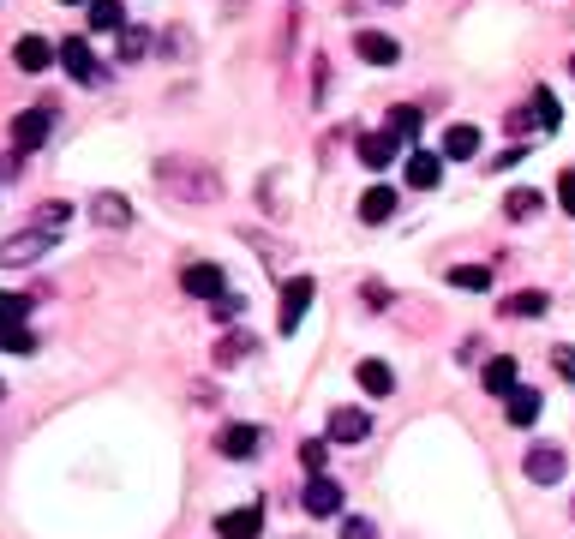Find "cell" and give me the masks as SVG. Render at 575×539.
<instances>
[{"label": "cell", "mask_w": 575, "mask_h": 539, "mask_svg": "<svg viewBox=\"0 0 575 539\" xmlns=\"http://www.w3.org/2000/svg\"><path fill=\"white\" fill-rule=\"evenodd\" d=\"M156 174H162V186H168L174 198H216V192H222V180H216L210 168H186L180 156H168Z\"/></svg>", "instance_id": "6da1fadb"}, {"label": "cell", "mask_w": 575, "mask_h": 539, "mask_svg": "<svg viewBox=\"0 0 575 539\" xmlns=\"http://www.w3.org/2000/svg\"><path fill=\"white\" fill-rule=\"evenodd\" d=\"M522 474H528L534 486H558V480L570 474V450H564V444H534L528 462H522Z\"/></svg>", "instance_id": "7a4b0ae2"}, {"label": "cell", "mask_w": 575, "mask_h": 539, "mask_svg": "<svg viewBox=\"0 0 575 539\" xmlns=\"http://www.w3.org/2000/svg\"><path fill=\"white\" fill-rule=\"evenodd\" d=\"M48 132H54V108H24V114H12V144H18V156L42 150Z\"/></svg>", "instance_id": "3957f363"}, {"label": "cell", "mask_w": 575, "mask_h": 539, "mask_svg": "<svg viewBox=\"0 0 575 539\" xmlns=\"http://www.w3.org/2000/svg\"><path fill=\"white\" fill-rule=\"evenodd\" d=\"M36 258H48V228H30V234L0 240V270H24V264H36Z\"/></svg>", "instance_id": "277c9868"}, {"label": "cell", "mask_w": 575, "mask_h": 539, "mask_svg": "<svg viewBox=\"0 0 575 539\" xmlns=\"http://www.w3.org/2000/svg\"><path fill=\"white\" fill-rule=\"evenodd\" d=\"M312 294H318V282H312V276H294V282L282 288V336H294V330L306 324V312H312Z\"/></svg>", "instance_id": "5b68a950"}, {"label": "cell", "mask_w": 575, "mask_h": 539, "mask_svg": "<svg viewBox=\"0 0 575 539\" xmlns=\"http://www.w3.org/2000/svg\"><path fill=\"white\" fill-rule=\"evenodd\" d=\"M354 54H360L366 66H396V60H402V42L384 36V30H354Z\"/></svg>", "instance_id": "8992f818"}, {"label": "cell", "mask_w": 575, "mask_h": 539, "mask_svg": "<svg viewBox=\"0 0 575 539\" xmlns=\"http://www.w3.org/2000/svg\"><path fill=\"white\" fill-rule=\"evenodd\" d=\"M396 156H402V138H396L390 126H384V132H366V138H360V168L384 174V168H390Z\"/></svg>", "instance_id": "52a82bcc"}, {"label": "cell", "mask_w": 575, "mask_h": 539, "mask_svg": "<svg viewBox=\"0 0 575 539\" xmlns=\"http://www.w3.org/2000/svg\"><path fill=\"white\" fill-rule=\"evenodd\" d=\"M300 504H306V516H342V486L330 474H312L306 492H300Z\"/></svg>", "instance_id": "ba28073f"}, {"label": "cell", "mask_w": 575, "mask_h": 539, "mask_svg": "<svg viewBox=\"0 0 575 539\" xmlns=\"http://www.w3.org/2000/svg\"><path fill=\"white\" fill-rule=\"evenodd\" d=\"M54 60H60V48L48 36H18V48H12V66L18 72H48Z\"/></svg>", "instance_id": "9c48e42d"}, {"label": "cell", "mask_w": 575, "mask_h": 539, "mask_svg": "<svg viewBox=\"0 0 575 539\" xmlns=\"http://www.w3.org/2000/svg\"><path fill=\"white\" fill-rule=\"evenodd\" d=\"M60 66H66L72 84H96V54H90L84 36H66V42H60Z\"/></svg>", "instance_id": "30bf717a"}, {"label": "cell", "mask_w": 575, "mask_h": 539, "mask_svg": "<svg viewBox=\"0 0 575 539\" xmlns=\"http://www.w3.org/2000/svg\"><path fill=\"white\" fill-rule=\"evenodd\" d=\"M258 534H264V504H246V510L216 516V539H258Z\"/></svg>", "instance_id": "8fae6325"}, {"label": "cell", "mask_w": 575, "mask_h": 539, "mask_svg": "<svg viewBox=\"0 0 575 539\" xmlns=\"http://www.w3.org/2000/svg\"><path fill=\"white\" fill-rule=\"evenodd\" d=\"M372 432V414L366 408H336L330 414V444H360Z\"/></svg>", "instance_id": "7c38bea8"}, {"label": "cell", "mask_w": 575, "mask_h": 539, "mask_svg": "<svg viewBox=\"0 0 575 539\" xmlns=\"http://www.w3.org/2000/svg\"><path fill=\"white\" fill-rule=\"evenodd\" d=\"M258 444H264V432H258V426H228V432L216 438V450H222L228 462H252V456H258Z\"/></svg>", "instance_id": "4fadbf2b"}, {"label": "cell", "mask_w": 575, "mask_h": 539, "mask_svg": "<svg viewBox=\"0 0 575 539\" xmlns=\"http://www.w3.org/2000/svg\"><path fill=\"white\" fill-rule=\"evenodd\" d=\"M444 180V156H432V150H408V186L414 192H432Z\"/></svg>", "instance_id": "5bb4252c"}, {"label": "cell", "mask_w": 575, "mask_h": 539, "mask_svg": "<svg viewBox=\"0 0 575 539\" xmlns=\"http://www.w3.org/2000/svg\"><path fill=\"white\" fill-rule=\"evenodd\" d=\"M396 204H402L396 186H372V192L360 198V222H366V228H384V222L396 216Z\"/></svg>", "instance_id": "9a60e30c"}, {"label": "cell", "mask_w": 575, "mask_h": 539, "mask_svg": "<svg viewBox=\"0 0 575 539\" xmlns=\"http://www.w3.org/2000/svg\"><path fill=\"white\" fill-rule=\"evenodd\" d=\"M180 288H186L192 300H216V294H222V270H216V264H186V270H180Z\"/></svg>", "instance_id": "2e32d148"}, {"label": "cell", "mask_w": 575, "mask_h": 539, "mask_svg": "<svg viewBox=\"0 0 575 539\" xmlns=\"http://www.w3.org/2000/svg\"><path fill=\"white\" fill-rule=\"evenodd\" d=\"M90 216H96L102 228H132V204H126L120 192H96V198H90Z\"/></svg>", "instance_id": "e0dca14e"}, {"label": "cell", "mask_w": 575, "mask_h": 539, "mask_svg": "<svg viewBox=\"0 0 575 539\" xmlns=\"http://www.w3.org/2000/svg\"><path fill=\"white\" fill-rule=\"evenodd\" d=\"M540 408H546V402H540V390H522V384H516V390L504 396V420H510V426H534V420H540Z\"/></svg>", "instance_id": "ac0fdd59"}, {"label": "cell", "mask_w": 575, "mask_h": 539, "mask_svg": "<svg viewBox=\"0 0 575 539\" xmlns=\"http://www.w3.org/2000/svg\"><path fill=\"white\" fill-rule=\"evenodd\" d=\"M480 156V126H450L444 132V162H474Z\"/></svg>", "instance_id": "d6986e66"}, {"label": "cell", "mask_w": 575, "mask_h": 539, "mask_svg": "<svg viewBox=\"0 0 575 539\" xmlns=\"http://www.w3.org/2000/svg\"><path fill=\"white\" fill-rule=\"evenodd\" d=\"M546 312H552V294L546 288H522V294L504 300V318H546Z\"/></svg>", "instance_id": "ffe728a7"}, {"label": "cell", "mask_w": 575, "mask_h": 539, "mask_svg": "<svg viewBox=\"0 0 575 539\" xmlns=\"http://www.w3.org/2000/svg\"><path fill=\"white\" fill-rule=\"evenodd\" d=\"M354 384H360L366 396H390V390H396V372H390L384 360H360V366H354Z\"/></svg>", "instance_id": "44dd1931"}, {"label": "cell", "mask_w": 575, "mask_h": 539, "mask_svg": "<svg viewBox=\"0 0 575 539\" xmlns=\"http://www.w3.org/2000/svg\"><path fill=\"white\" fill-rule=\"evenodd\" d=\"M540 210H546V198H540L534 186H516V192L504 198V216H510V222H528V216H540Z\"/></svg>", "instance_id": "7402d4cb"}, {"label": "cell", "mask_w": 575, "mask_h": 539, "mask_svg": "<svg viewBox=\"0 0 575 539\" xmlns=\"http://www.w3.org/2000/svg\"><path fill=\"white\" fill-rule=\"evenodd\" d=\"M444 282H450V288H468V294H486V288H492V270H486V264H450Z\"/></svg>", "instance_id": "603a6c76"}, {"label": "cell", "mask_w": 575, "mask_h": 539, "mask_svg": "<svg viewBox=\"0 0 575 539\" xmlns=\"http://www.w3.org/2000/svg\"><path fill=\"white\" fill-rule=\"evenodd\" d=\"M516 378H522V372H516V360H510V354L486 360V390H492V396H510V390H516Z\"/></svg>", "instance_id": "cb8c5ba5"}, {"label": "cell", "mask_w": 575, "mask_h": 539, "mask_svg": "<svg viewBox=\"0 0 575 539\" xmlns=\"http://www.w3.org/2000/svg\"><path fill=\"white\" fill-rule=\"evenodd\" d=\"M90 30H126V6L120 0H90Z\"/></svg>", "instance_id": "d4e9b609"}, {"label": "cell", "mask_w": 575, "mask_h": 539, "mask_svg": "<svg viewBox=\"0 0 575 539\" xmlns=\"http://www.w3.org/2000/svg\"><path fill=\"white\" fill-rule=\"evenodd\" d=\"M390 132L408 144V138H420V108L414 102H402V108H390Z\"/></svg>", "instance_id": "484cf974"}, {"label": "cell", "mask_w": 575, "mask_h": 539, "mask_svg": "<svg viewBox=\"0 0 575 539\" xmlns=\"http://www.w3.org/2000/svg\"><path fill=\"white\" fill-rule=\"evenodd\" d=\"M246 354H258V342H252V336H228V342L216 348V366H240Z\"/></svg>", "instance_id": "4316f807"}, {"label": "cell", "mask_w": 575, "mask_h": 539, "mask_svg": "<svg viewBox=\"0 0 575 539\" xmlns=\"http://www.w3.org/2000/svg\"><path fill=\"white\" fill-rule=\"evenodd\" d=\"M0 348H6V354H36V336H30L24 324H0Z\"/></svg>", "instance_id": "83f0119b"}, {"label": "cell", "mask_w": 575, "mask_h": 539, "mask_svg": "<svg viewBox=\"0 0 575 539\" xmlns=\"http://www.w3.org/2000/svg\"><path fill=\"white\" fill-rule=\"evenodd\" d=\"M534 120H540L546 132H558V120H564V114H558V96H552V90H534Z\"/></svg>", "instance_id": "f1b7e54d"}, {"label": "cell", "mask_w": 575, "mask_h": 539, "mask_svg": "<svg viewBox=\"0 0 575 539\" xmlns=\"http://www.w3.org/2000/svg\"><path fill=\"white\" fill-rule=\"evenodd\" d=\"M300 462H306V474H324V462H330V438H306V444H300Z\"/></svg>", "instance_id": "f546056e"}, {"label": "cell", "mask_w": 575, "mask_h": 539, "mask_svg": "<svg viewBox=\"0 0 575 539\" xmlns=\"http://www.w3.org/2000/svg\"><path fill=\"white\" fill-rule=\"evenodd\" d=\"M66 222H72V204H60V198H54V204H42V222H36V228H48V234H60Z\"/></svg>", "instance_id": "4dcf8cb0"}, {"label": "cell", "mask_w": 575, "mask_h": 539, "mask_svg": "<svg viewBox=\"0 0 575 539\" xmlns=\"http://www.w3.org/2000/svg\"><path fill=\"white\" fill-rule=\"evenodd\" d=\"M210 312H216V318H222V324H234V318H240V312H246V300H240V294H228V288H222V294H216V300H210Z\"/></svg>", "instance_id": "1f68e13d"}, {"label": "cell", "mask_w": 575, "mask_h": 539, "mask_svg": "<svg viewBox=\"0 0 575 539\" xmlns=\"http://www.w3.org/2000/svg\"><path fill=\"white\" fill-rule=\"evenodd\" d=\"M30 318V300L24 294H0V324H24Z\"/></svg>", "instance_id": "d6a6232c"}, {"label": "cell", "mask_w": 575, "mask_h": 539, "mask_svg": "<svg viewBox=\"0 0 575 539\" xmlns=\"http://www.w3.org/2000/svg\"><path fill=\"white\" fill-rule=\"evenodd\" d=\"M150 48V30H120V60H138Z\"/></svg>", "instance_id": "836d02e7"}, {"label": "cell", "mask_w": 575, "mask_h": 539, "mask_svg": "<svg viewBox=\"0 0 575 539\" xmlns=\"http://www.w3.org/2000/svg\"><path fill=\"white\" fill-rule=\"evenodd\" d=\"M552 372H558L564 384H575V348H552Z\"/></svg>", "instance_id": "e575fe53"}, {"label": "cell", "mask_w": 575, "mask_h": 539, "mask_svg": "<svg viewBox=\"0 0 575 539\" xmlns=\"http://www.w3.org/2000/svg\"><path fill=\"white\" fill-rule=\"evenodd\" d=\"M558 204H564V216H575V168L558 174Z\"/></svg>", "instance_id": "d590c367"}, {"label": "cell", "mask_w": 575, "mask_h": 539, "mask_svg": "<svg viewBox=\"0 0 575 539\" xmlns=\"http://www.w3.org/2000/svg\"><path fill=\"white\" fill-rule=\"evenodd\" d=\"M342 539H378V528H372L366 516H348V522H342Z\"/></svg>", "instance_id": "8d00e7d4"}, {"label": "cell", "mask_w": 575, "mask_h": 539, "mask_svg": "<svg viewBox=\"0 0 575 539\" xmlns=\"http://www.w3.org/2000/svg\"><path fill=\"white\" fill-rule=\"evenodd\" d=\"M516 162H522V144H510V150H498V156H492L486 168H498V174H504V168H516Z\"/></svg>", "instance_id": "74e56055"}, {"label": "cell", "mask_w": 575, "mask_h": 539, "mask_svg": "<svg viewBox=\"0 0 575 539\" xmlns=\"http://www.w3.org/2000/svg\"><path fill=\"white\" fill-rule=\"evenodd\" d=\"M366 306L384 312V306H390V288H384V282H366Z\"/></svg>", "instance_id": "f35d334b"}, {"label": "cell", "mask_w": 575, "mask_h": 539, "mask_svg": "<svg viewBox=\"0 0 575 539\" xmlns=\"http://www.w3.org/2000/svg\"><path fill=\"white\" fill-rule=\"evenodd\" d=\"M66 6H90V0H66Z\"/></svg>", "instance_id": "ab89813d"}, {"label": "cell", "mask_w": 575, "mask_h": 539, "mask_svg": "<svg viewBox=\"0 0 575 539\" xmlns=\"http://www.w3.org/2000/svg\"><path fill=\"white\" fill-rule=\"evenodd\" d=\"M0 396H6V384H0Z\"/></svg>", "instance_id": "60d3db41"}, {"label": "cell", "mask_w": 575, "mask_h": 539, "mask_svg": "<svg viewBox=\"0 0 575 539\" xmlns=\"http://www.w3.org/2000/svg\"><path fill=\"white\" fill-rule=\"evenodd\" d=\"M570 72H575V60H570Z\"/></svg>", "instance_id": "b9f144b4"}, {"label": "cell", "mask_w": 575, "mask_h": 539, "mask_svg": "<svg viewBox=\"0 0 575 539\" xmlns=\"http://www.w3.org/2000/svg\"><path fill=\"white\" fill-rule=\"evenodd\" d=\"M390 6H396V0H390Z\"/></svg>", "instance_id": "7bdbcfd3"}]
</instances>
